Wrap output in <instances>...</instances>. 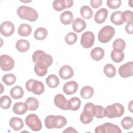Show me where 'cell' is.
Listing matches in <instances>:
<instances>
[{"instance_id": "cell-7", "label": "cell", "mask_w": 133, "mask_h": 133, "mask_svg": "<svg viewBox=\"0 0 133 133\" xmlns=\"http://www.w3.org/2000/svg\"><path fill=\"white\" fill-rule=\"evenodd\" d=\"M26 125L33 131H37L42 128L41 121L35 114H29L25 119Z\"/></svg>"}, {"instance_id": "cell-23", "label": "cell", "mask_w": 133, "mask_h": 133, "mask_svg": "<svg viewBox=\"0 0 133 133\" xmlns=\"http://www.w3.org/2000/svg\"><path fill=\"white\" fill-rule=\"evenodd\" d=\"M104 133H121L122 130L119 127L111 123H105L102 124Z\"/></svg>"}, {"instance_id": "cell-28", "label": "cell", "mask_w": 133, "mask_h": 133, "mask_svg": "<svg viewBox=\"0 0 133 133\" xmlns=\"http://www.w3.org/2000/svg\"><path fill=\"white\" fill-rule=\"evenodd\" d=\"M47 85L51 88L57 87L59 84V79L57 76L54 74L49 75L45 80Z\"/></svg>"}, {"instance_id": "cell-48", "label": "cell", "mask_w": 133, "mask_h": 133, "mask_svg": "<svg viewBox=\"0 0 133 133\" xmlns=\"http://www.w3.org/2000/svg\"><path fill=\"white\" fill-rule=\"evenodd\" d=\"M95 132L96 133H104V128L102 125L98 126L95 129Z\"/></svg>"}, {"instance_id": "cell-4", "label": "cell", "mask_w": 133, "mask_h": 133, "mask_svg": "<svg viewBox=\"0 0 133 133\" xmlns=\"http://www.w3.org/2000/svg\"><path fill=\"white\" fill-rule=\"evenodd\" d=\"M105 110L106 116L110 118L121 117L124 113V106L119 103L108 105Z\"/></svg>"}, {"instance_id": "cell-5", "label": "cell", "mask_w": 133, "mask_h": 133, "mask_svg": "<svg viewBox=\"0 0 133 133\" xmlns=\"http://www.w3.org/2000/svg\"><path fill=\"white\" fill-rule=\"evenodd\" d=\"M115 29L110 25L103 26L98 32V38L99 42L102 43L109 42L115 34Z\"/></svg>"}, {"instance_id": "cell-16", "label": "cell", "mask_w": 133, "mask_h": 133, "mask_svg": "<svg viewBox=\"0 0 133 133\" xmlns=\"http://www.w3.org/2000/svg\"><path fill=\"white\" fill-rule=\"evenodd\" d=\"M108 15V11L106 8H100L96 12L94 17V20L95 22L98 24L102 23L105 21Z\"/></svg>"}, {"instance_id": "cell-19", "label": "cell", "mask_w": 133, "mask_h": 133, "mask_svg": "<svg viewBox=\"0 0 133 133\" xmlns=\"http://www.w3.org/2000/svg\"><path fill=\"white\" fill-rule=\"evenodd\" d=\"M28 108L25 104V102H16L13 106V112L18 115H22L28 111Z\"/></svg>"}, {"instance_id": "cell-29", "label": "cell", "mask_w": 133, "mask_h": 133, "mask_svg": "<svg viewBox=\"0 0 133 133\" xmlns=\"http://www.w3.org/2000/svg\"><path fill=\"white\" fill-rule=\"evenodd\" d=\"M25 104L28 109L30 111H35L38 109L39 106L38 100L33 97L28 98L25 101Z\"/></svg>"}, {"instance_id": "cell-32", "label": "cell", "mask_w": 133, "mask_h": 133, "mask_svg": "<svg viewBox=\"0 0 133 133\" xmlns=\"http://www.w3.org/2000/svg\"><path fill=\"white\" fill-rule=\"evenodd\" d=\"M48 68L44 64L42 63H36L34 66V72L36 74L39 76H44L47 73Z\"/></svg>"}, {"instance_id": "cell-27", "label": "cell", "mask_w": 133, "mask_h": 133, "mask_svg": "<svg viewBox=\"0 0 133 133\" xmlns=\"http://www.w3.org/2000/svg\"><path fill=\"white\" fill-rule=\"evenodd\" d=\"M122 12L121 11H116L113 12L110 17V20L113 24L117 25L123 24L122 19Z\"/></svg>"}, {"instance_id": "cell-49", "label": "cell", "mask_w": 133, "mask_h": 133, "mask_svg": "<svg viewBox=\"0 0 133 133\" xmlns=\"http://www.w3.org/2000/svg\"><path fill=\"white\" fill-rule=\"evenodd\" d=\"M63 132H69V133H70V132H76V133H77V131H76L74 128H73V127H68L66 129H65Z\"/></svg>"}, {"instance_id": "cell-33", "label": "cell", "mask_w": 133, "mask_h": 133, "mask_svg": "<svg viewBox=\"0 0 133 133\" xmlns=\"http://www.w3.org/2000/svg\"><path fill=\"white\" fill-rule=\"evenodd\" d=\"M111 57L114 62L119 63L124 59V53L122 51L113 49L111 52Z\"/></svg>"}, {"instance_id": "cell-24", "label": "cell", "mask_w": 133, "mask_h": 133, "mask_svg": "<svg viewBox=\"0 0 133 133\" xmlns=\"http://www.w3.org/2000/svg\"><path fill=\"white\" fill-rule=\"evenodd\" d=\"M81 105V101L78 97H72L68 101V110L71 111L78 110Z\"/></svg>"}, {"instance_id": "cell-6", "label": "cell", "mask_w": 133, "mask_h": 133, "mask_svg": "<svg viewBox=\"0 0 133 133\" xmlns=\"http://www.w3.org/2000/svg\"><path fill=\"white\" fill-rule=\"evenodd\" d=\"M25 87L27 90L36 95L42 94L45 90L44 85L42 82L33 79H29L26 81Z\"/></svg>"}, {"instance_id": "cell-44", "label": "cell", "mask_w": 133, "mask_h": 133, "mask_svg": "<svg viewBox=\"0 0 133 133\" xmlns=\"http://www.w3.org/2000/svg\"><path fill=\"white\" fill-rule=\"evenodd\" d=\"M122 2L120 0H108L107 1V6L111 9H115L119 8Z\"/></svg>"}, {"instance_id": "cell-46", "label": "cell", "mask_w": 133, "mask_h": 133, "mask_svg": "<svg viewBox=\"0 0 133 133\" xmlns=\"http://www.w3.org/2000/svg\"><path fill=\"white\" fill-rule=\"evenodd\" d=\"M102 1L101 0H91L90 2V5L93 8H98L102 5Z\"/></svg>"}, {"instance_id": "cell-22", "label": "cell", "mask_w": 133, "mask_h": 133, "mask_svg": "<svg viewBox=\"0 0 133 133\" xmlns=\"http://www.w3.org/2000/svg\"><path fill=\"white\" fill-rule=\"evenodd\" d=\"M30 47V44L26 39H21L16 43V48L20 52H24L27 51Z\"/></svg>"}, {"instance_id": "cell-11", "label": "cell", "mask_w": 133, "mask_h": 133, "mask_svg": "<svg viewBox=\"0 0 133 133\" xmlns=\"http://www.w3.org/2000/svg\"><path fill=\"white\" fill-rule=\"evenodd\" d=\"M0 31L2 35L8 37L12 35L15 31L14 24L10 21H6L2 22L1 24Z\"/></svg>"}, {"instance_id": "cell-34", "label": "cell", "mask_w": 133, "mask_h": 133, "mask_svg": "<svg viewBox=\"0 0 133 133\" xmlns=\"http://www.w3.org/2000/svg\"><path fill=\"white\" fill-rule=\"evenodd\" d=\"M103 72L104 74L108 77L111 78L115 76L116 75V69L115 66L110 63L107 64L103 69Z\"/></svg>"}, {"instance_id": "cell-26", "label": "cell", "mask_w": 133, "mask_h": 133, "mask_svg": "<svg viewBox=\"0 0 133 133\" xmlns=\"http://www.w3.org/2000/svg\"><path fill=\"white\" fill-rule=\"evenodd\" d=\"M32 32V28L28 24L22 23L18 28V33L21 36H28Z\"/></svg>"}, {"instance_id": "cell-36", "label": "cell", "mask_w": 133, "mask_h": 133, "mask_svg": "<svg viewBox=\"0 0 133 133\" xmlns=\"http://www.w3.org/2000/svg\"><path fill=\"white\" fill-rule=\"evenodd\" d=\"M94 116L98 118H102L106 116L105 108L99 105H95Z\"/></svg>"}, {"instance_id": "cell-10", "label": "cell", "mask_w": 133, "mask_h": 133, "mask_svg": "<svg viewBox=\"0 0 133 133\" xmlns=\"http://www.w3.org/2000/svg\"><path fill=\"white\" fill-rule=\"evenodd\" d=\"M132 71L133 62L130 61L119 66L118 69V73L121 77L123 78H127L132 76Z\"/></svg>"}, {"instance_id": "cell-8", "label": "cell", "mask_w": 133, "mask_h": 133, "mask_svg": "<svg viewBox=\"0 0 133 133\" xmlns=\"http://www.w3.org/2000/svg\"><path fill=\"white\" fill-rule=\"evenodd\" d=\"M95 42V35L91 31H86L82 34L81 38V45L85 48L91 47Z\"/></svg>"}, {"instance_id": "cell-21", "label": "cell", "mask_w": 133, "mask_h": 133, "mask_svg": "<svg viewBox=\"0 0 133 133\" xmlns=\"http://www.w3.org/2000/svg\"><path fill=\"white\" fill-rule=\"evenodd\" d=\"M73 15L72 12L69 10L65 11L62 12L60 16L61 22L64 25H68L73 22Z\"/></svg>"}, {"instance_id": "cell-25", "label": "cell", "mask_w": 133, "mask_h": 133, "mask_svg": "<svg viewBox=\"0 0 133 133\" xmlns=\"http://www.w3.org/2000/svg\"><path fill=\"white\" fill-rule=\"evenodd\" d=\"M24 95V91L20 86H16L12 87L10 91V96L14 99L21 98Z\"/></svg>"}, {"instance_id": "cell-39", "label": "cell", "mask_w": 133, "mask_h": 133, "mask_svg": "<svg viewBox=\"0 0 133 133\" xmlns=\"http://www.w3.org/2000/svg\"><path fill=\"white\" fill-rule=\"evenodd\" d=\"M112 46L113 49L123 51L126 47V43L123 39L117 38L114 41Z\"/></svg>"}, {"instance_id": "cell-47", "label": "cell", "mask_w": 133, "mask_h": 133, "mask_svg": "<svg viewBox=\"0 0 133 133\" xmlns=\"http://www.w3.org/2000/svg\"><path fill=\"white\" fill-rule=\"evenodd\" d=\"M126 32L129 34H132V23H127L125 26Z\"/></svg>"}, {"instance_id": "cell-31", "label": "cell", "mask_w": 133, "mask_h": 133, "mask_svg": "<svg viewBox=\"0 0 133 133\" xmlns=\"http://www.w3.org/2000/svg\"><path fill=\"white\" fill-rule=\"evenodd\" d=\"M94 94V89L90 86H85L81 90L80 94L81 97L86 99H88L92 97Z\"/></svg>"}, {"instance_id": "cell-15", "label": "cell", "mask_w": 133, "mask_h": 133, "mask_svg": "<svg viewBox=\"0 0 133 133\" xmlns=\"http://www.w3.org/2000/svg\"><path fill=\"white\" fill-rule=\"evenodd\" d=\"M78 89V84L74 81H71L66 83L63 86V91L67 95H71L75 93Z\"/></svg>"}, {"instance_id": "cell-12", "label": "cell", "mask_w": 133, "mask_h": 133, "mask_svg": "<svg viewBox=\"0 0 133 133\" xmlns=\"http://www.w3.org/2000/svg\"><path fill=\"white\" fill-rule=\"evenodd\" d=\"M73 5L72 0H57L52 3L54 9L57 11H61L66 8L71 7Z\"/></svg>"}, {"instance_id": "cell-9", "label": "cell", "mask_w": 133, "mask_h": 133, "mask_svg": "<svg viewBox=\"0 0 133 133\" xmlns=\"http://www.w3.org/2000/svg\"><path fill=\"white\" fill-rule=\"evenodd\" d=\"M15 65L13 58L7 55H2L0 57V66L2 70L8 71L12 70Z\"/></svg>"}, {"instance_id": "cell-17", "label": "cell", "mask_w": 133, "mask_h": 133, "mask_svg": "<svg viewBox=\"0 0 133 133\" xmlns=\"http://www.w3.org/2000/svg\"><path fill=\"white\" fill-rule=\"evenodd\" d=\"M86 23L85 20L80 18H77L73 20L72 28L74 31L77 33H80L85 29Z\"/></svg>"}, {"instance_id": "cell-41", "label": "cell", "mask_w": 133, "mask_h": 133, "mask_svg": "<svg viewBox=\"0 0 133 133\" xmlns=\"http://www.w3.org/2000/svg\"><path fill=\"white\" fill-rule=\"evenodd\" d=\"M121 125L123 128L126 130L130 129L133 125V120L131 117H125L121 121Z\"/></svg>"}, {"instance_id": "cell-37", "label": "cell", "mask_w": 133, "mask_h": 133, "mask_svg": "<svg viewBox=\"0 0 133 133\" xmlns=\"http://www.w3.org/2000/svg\"><path fill=\"white\" fill-rule=\"evenodd\" d=\"M11 104V100L10 98L7 96L4 95L0 98V105L3 109H8L10 108Z\"/></svg>"}, {"instance_id": "cell-43", "label": "cell", "mask_w": 133, "mask_h": 133, "mask_svg": "<svg viewBox=\"0 0 133 133\" xmlns=\"http://www.w3.org/2000/svg\"><path fill=\"white\" fill-rule=\"evenodd\" d=\"M122 19L124 22L127 23H132V12L130 10H126L122 12Z\"/></svg>"}, {"instance_id": "cell-30", "label": "cell", "mask_w": 133, "mask_h": 133, "mask_svg": "<svg viewBox=\"0 0 133 133\" xmlns=\"http://www.w3.org/2000/svg\"><path fill=\"white\" fill-rule=\"evenodd\" d=\"M47 34L48 32L47 29L43 27H39L35 30L34 37L37 40H43L47 37Z\"/></svg>"}, {"instance_id": "cell-38", "label": "cell", "mask_w": 133, "mask_h": 133, "mask_svg": "<svg viewBox=\"0 0 133 133\" xmlns=\"http://www.w3.org/2000/svg\"><path fill=\"white\" fill-rule=\"evenodd\" d=\"M2 81L6 85L10 86L16 82V77L13 74H6L3 76Z\"/></svg>"}, {"instance_id": "cell-40", "label": "cell", "mask_w": 133, "mask_h": 133, "mask_svg": "<svg viewBox=\"0 0 133 133\" xmlns=\"http://www.w3.org/2000/svg\"><path fill=\"white\" fill-rule=\"evenodd\" d=\"M65 42L69 45H71L75 43L77 39V35L74 32H69L65 36Z\"/></svg>"}, {"instance_id": "cell-14", "label": "cell", "mask_w": 133, "mask_h": 133, "mask_svg": "<svg viewBox=\"0 0 133 133\" xmlns=\"http://www.w3.org/2000/svg\"><path fill=\"white\" fill-rule=\"evenodd\" d=\"M60 77L63 79H68L71 78L74 75L73 68L69 65H64L60 68L59 71Z\"/></svg>"}, {"instance_id": "cell-3", "label": "cell", "mask_w": 133, "mask_h": 133, "mask_svg": "<svg viewBox=\"0 0 133 133\" xmlns=\"http://www.w3.org/2000/svg\"><path fill=\"white\" fill-rule=\"evenodd\" d=\"M32 60L35 64L42 63L48 68L52 64L53 58L51 55L46 54L44 51L38 50L33 54Z\"/></svg>"}, {"instance_id": "cell-20", "label": "cell", "mask_w": 133, "mask_h": 133, "mask_svg": "<svg viewBox=\"0 0 133 133\" xmlns=\"http://www.w3.org/2000/svg\"><path fill=\"white\" fill-rule=\"evenodd\" d=\"M104 56V51L102 48L97 47L94 48L90 52V57L95 61H99L103 59Z\"/></svg>"}, {"instance_id": "cell-50", "label": "cell", "mask_w": 133, "mask_h": 133, "mask_svg": "<svg viewBox=\"0 0 133 133\" xmlns=\"http://www.w3.org/2000/svg\"><path fill=\"white\" fill-rule=\"evenodd\" d=\"M132 101H131L129 103V104H128V109L131 112H132Z\"/></svg>"}, {"instance_id": "cell-35", "label": "cell", "mask_w": 133, "mask_h": 133, "mask_svg": "<svg viewBox=\"0 0 133 133\" xmlns=\"http://www.w3.org/2000/svg\"><path fill=\"white\" fill-rule=\"evenodd\" d=\"M80 14L84 18L89 19L93 16V11L88 6L85 5L81 7L80 9Z\"/></svg>"}, {"instance_id": "cell-45", "label": "cell", "mask_w": 133, "mask_h": 133, "mask_svg": "<svg viewBox=\"0 0 133 133\" xmlns=\"http://www.w3.org/2000/svg\"><path fill=\"white\" fill-rule=\"evenodd\" d=\"M94 119V117L88 115L85 113L84 112H82L80 115V121L81 122L84 124H87L92 122Z\"/></svg>"}, {"instance_id": "cell-13", "label": "cell", "mask_w": 133, "mask_h": 133, "mask_svg": "<svg viewBox=\"0 0 133 133\" xmlns=\"http://www.w3.org/2000/svg\"><path fill=\"white\" fill-rule=\"evenodd\" d=\"M54 103L56 107L61 110H68V101L66 99L65 97L61 94H57L55 96L54 98Z\"/></svg>"}, {"instance_id": "cell-18", "label": "cell", "mask_w": 133, "mask_h": 133, "mask_svg": "<svg viewBox=\"0 0 133 133\" xmlns=\"http://www.w3.org/2000/svg\"><path fill=\"white\" fill-rule=\"evenodd\" d=\"M9 126L15 131H19L24 126L23 120L19 117H13L10 118L9 123Z\"/></svg>"}, {"instance_id": "cell-2", "label": "cell", "mask_w": 133, "mask_h": 133, "mask_svg": "<svg viewBox=\"0 0 133 133\" xmlns=\"http://www.w3.org/2000/svg\"><path fill=\"white\" fill-rule=\"evenodd\" d=\"M18 16L22 19L27 20L30 22H34L38 19V13L36 10L31 7L21 6L17 10Z\"/></svg>"}, {"instance_id": "cell-1", "label": "cell", "mask_w": 133, "mask_h": 133, "mask_svg": "<svg viewBox=\"0 0 133 133\" xmlns=\"http://www.w3.org/2000/svg\"><path fill=\"white\" fill-rule=\"evenodd\" d=\"M66 123V119L61 115H49L45 119V125L48 129L54 128L60 129L65 126Z\"/></svg>"}, {"instance_id": "cell-42", "label": "cell", "mask_w": 133, "mask_h": 133, "mask_svg": "<svg viewBox=\"0 0 133 133\" xmlns=\"http://www.w3.org/2000/svg\"><path fill=\"white\" fill-rule=\"evenodd\" d=\"M94 107L95 105L94 103L91 102L87 103L84 106L83 112L87 115L94 117Z\"/></svg>"}]
</instances>
